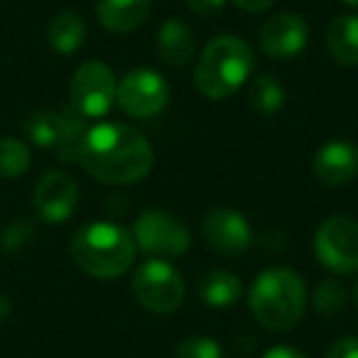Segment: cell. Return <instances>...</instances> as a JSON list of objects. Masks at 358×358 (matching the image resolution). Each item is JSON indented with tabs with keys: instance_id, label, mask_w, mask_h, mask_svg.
Instances as JSON below:
<instances>
[{
	"instance_id": "cell-10",
	"label": "cell",
	"mask_w": 358,
	"mask_h": 358,
	"mask_svg": "<svg viewBox=\"0 0 358 358\" xmlns=\"http://www.w3.org/2000/svg\"><path fill=\"white\" fill-rule=\"evenodd\" d=\"M201 236L214 253L226 255V258H236V255L245 253L253 243V231H250L248 219L241 211L224 209V206L211 209L204 216Z\"/></svg>"
},
{
	"instance_id": "cell-15",
	"label": "cell",
	"mask_w": 358,
	"mask_h": 358,
	"mask_svg": "<svg viewBox=\"0 0 358 358\" xmlns=\"http://www.w3.org/2000/svg\"><path fill=\"white\" fill-rule=\"evenodd\" d=\"M152 13V0H99L96 15L110 32H133Z\"/></svg>"
},
{
	"instance_id": "cell-18",
	"label": "cell",
	"mask_w": 358,
	"mask_h": 358,
	"mask_svg": "<svg viewBox=\"0 0 358 358\" xmlns=\"http://www.w3.org/2000/svg\"><path fill=\"white\" fill-rule=\"evenodd\" d=\"M243 294V285L231 270H211L199 280V297L211 307H234Z\"/></svg>"
},
{
	"instance_id": "cell-6",
	"label": "cell",
	"mask_w": 358,
	"mask_h": 358,
	"mask_svg": "<svg viewBox=\"0 0 358 358\" xmlns=\"http://www.w3.org/2000/svg\"><path fill=\"white\" fill-rule=\"evenodd\" d=\"M115 91H118V81H115V74L110 66H106L99 59L84 62L74 71L69 84L71 108L84 115L86 120L103 118L113 108Z\"/></svg>"
},
{
	"instance_id": "cell-8",
	"label": "cell",
	"mask_w": 358,
	"mask_h": 358,
	"mask_svg": "<svg viewBox=\"0 0 358 358\" xmlns=\"http://www.w3.org/2000/svg\"><path fill=\"white\" fill-rule=\"evenodd\" d=\"M135 245L155 258H177L192 245L189 229L172 214L159 209L143 211L133 226Z\"/></svg>"
},
{
	"instance_id": "cell-16",
	"label": "cell",
	"mask_w": 358,
	"mask_h": 358,
	"mask_svg": "<svg viewBox=\"0 0 358 358\" xmlns=\"http://www.w3.org/2000/svg\"><path fill=\"white\" fill-rule=\"evenodd\" d=\"M327 50L341 66L358 64V15H338L329 22Z\"/></svg>"
},
{
	"instance_id": "cell-14",
	"label": "cell",
	"mask_w": 358,
	"mask_h": 358,
	"mask_svg": "<svg viewBox=\"0 0 358 358\" xmlns=\"http://www.w3.org/2000/svg\"><path fill=\"white\" fill-rule=\"evenodd\" d=\"M194 32L187 25L185 20L179 17H169L159 25L157 30V57L164 62L167 66H187L194 59Z\"/></svg>"
},
{
	"instance_id": "cell-1",
	"label": "cell",
	"mask_w": 358,
	"mask_h": 358,
	"mask_svg": "<svg viewBox=\"0 0 358 358\" xmlns=\"http://www.w3.org/2000/svg\"><path fill=\"white\" fill-rule=\"evenodd\" d=\"M79 162L101 185H135L152 169L155 152L140 130L125 123H99L86 130Z\"/></svg>"
},
{
	"instance_id": "cell-20",
	"label": "cell",
	"mask_w": 358,
	"mask_h": 358,
	"mask_svg": "<svg viewBox=\"0 0 358 358\" xmlns=\"http://www.w3.org/2000/svg\"><path fill=\"white\" fill-rule=\"evenodd\" d=\"M30 167V150L22 140L0 138V179H15Z\"/></svg>"
},
{
	"instance_id": "cell-19",
	"label": "cell",
	"mask_w": 358,
	"mask_h": 358,
	"mask_svg": "<svg viewBox=\"0 0 358 358\" xmlns=\"http://www.w3.org/2000/svg\"><path fill=\"white\" fill-rule=\"evenodd\" d=\"M248 106L258 115H275L285 106V89L273 74H260L248 89Z\"/></svg>"
},
{
	"instance_id": "cell-4",
	"label": "cell",
	"mask_w": 358,
	"mask_h": 358,
	"mask_svg": "<svg viewBox=\"0 0 358 358\" xmlns=\"http://www.w3.org/2000/svg\"><path fill=\"white\" fill-rule=\"evenodd\" d=\"M253 317L270 331H289L304 317L307 287L289 268H268L255 278L248 292Z\"/></svg>"
},
{
	"instance_id": "cell-12",
	"label": "cell",
	"mask_w": 358,
	"mask_h": 358,
	"mask_svg": "<svg viewBox=\"0 0 358 358\" xmlns=\"http://www.w3.org/2000/svg\"><path fill=\"white\" fill-rule=\"evenodd\" d=\"M79 204V187L74 177L59 169L42 174L35 187V209L47 224H64Z\"/></svg>"
},
{
	"instance_id": "cell-5",
	"label": "cell",
	"mask_w": 358,
	"mask_h": 358,
	"mask_svg": "<svg viewBox=\"0 0 358 358\" xmlns=\"http://www.w3.org/2000/svg\"><path fill=\"white\" fill-rule=\"evenodd\" d=\"M135 299L152 314H172L185 302V280L174 265L162 258L145 260L133 278Z\"/></svg>"
},
{
	"instance_id": "cell-3",
	"label": "cell",
	"mask_w": 358,
	"mask_h": 358,
	"mask_svg": "<svg viewBox=\"0 0 358 358\" xmlns=\"http://www.w3.org/2000/svg\"><path fill=\"white\" fill-rule=\"evenodd\" d=\"M255 66V55L236 35H216L199 55L194 69V84L209 101H224L234 96L248 81Z\"/></svg>"
},
{
	"instance_id": "cell-27",
	"label": "cell",
	"mask_w": 358,
	"mask_h": 358,
	"mask_svg": "<svg viewBox=\"0 0 358 358\" xmlns=\"http://www.w3.org/2000/svg\"><path fill=\"white\" fill-rule=\"evenodd\" d=\"M10 314V302H8V297L6 294H0V322Z\"/></svg>"
},
{
	"instance_id": "cell-21",
	"label": "cell",
	"mask_w": 358,
	"mask_h": 358,
	"mask_svg": "<svg viewBox=\"0 0 358 358\" xmlns=\"http://www.w3.org/2000/svg\"><path fill=\"white\" fill-rule=\"evenodd\" d=\"M312 304L317 312L327 314V317H334V314L346 307V287H343L336 278L324 280V282H319L317 289H314Z\"/></svg>"
},
{
	"instance_id": "cell-11",
	"label": "cell",
	"mask_w": 358,
	"mask_h": 358,
	"mask_svg": "<svg viewBox=\"0 0 358 358\" xmlns=\"http://www.w3.org/2000/svg\"><path fill=\"white\" fill-rule=\"evenodd\" d=\"M258 42L270 59H292L307 47L309 25L297 13H278L263 22Z\"/></svg>"
},
{
	"instance_id": "cell-26",
	"label": "cell",
	"mask_w": 358,
	"mask_h": 358,
	"mask_svg": "<svg viewBox=\"0 0 358 358\" xmlns=\"http://www.w3.org/2000/svg\"><path fill=\"white\" fill-rule=\"evenodd\" d=\"M263 358H307L302 351H297V348L292 346H273L265 351Z\"/></svg>"
},
{
	"instance_id": "cell-29",
	"label": "cell",
	"mask_w": 358,
	"mask_h": 358,
	"mask_svg": "<svg viewBox=\"0 0 358 358\" xmlns=\"http://www.w3.org/2000/svg\"><path fill=\"white\" fill-rule=\"evenodd\" d=\"M353 297H356V304H358V282H356V287H353Z\"/></svg>"
},
{
	"instance_id": "cell-28",
	"label": "cell",
	"mask_w": 358,
	"mask_h": 358,
	"mask_svg": "<svg viewBox=\"0 0 358 358\" xmlns=\"http://www.w3.org/2000/svg\"><path fill=\"white\" fill-rule=\"evenodd\" d=\"M346 6H351V8H358V0H343Z\"/></svg>"
},
{
	"instance_id": "cell-17",
	"label": "cell",
	"mask_w": 358,
	"mask_h": 358,
	"mask_svg": "<svg viewBox=\"0 0 358 358\" xmlns=\"http://www.w3.org/2000/svg\"><path fill=\"white\" fill-rule=\"evenodd\" d=\"M84 40H86V22L76 13L64 10L52 17L50 27H47V42H50V47L55 52H59V55H74L76 50H81Z\"/></svg>"
},
{
	"instance_id": "cell-25",
	"label": "cell",
	"mask_w": 358,
	"mask_h": 358,
	"mask_svg": "<svg viewBox=\"0 0 358 358\" xmlns=\"http://www.w3.org/2000/svg\"><path fill=\"white\" fill-rule=\"evenodd\" d=\"M236 8H241V10H248V13H263L268 10V8H273L278 0H231Z\"/></svg>"
},
{
	"instance_id": "cell-24",
	"label": "cell",
	"mask_w": 358,
	"mask_h": 358,
	"mask_svg": "<svg viewBox=\"0 0 358 358\" xmlns=\"http://www.w3.org/2000/svg\"><path fill=\"white\" fill-rule=\"evenodd\" d=\"M229 0H187V6H189L192 13L196 15H216L226 8Z\"/></svg>"
},
{
	"instance_id": "cell-23",
	"label": "cell",
	"mask_w": 358,
	"mask_h": 358,
	"mask_svg": "<svg viewBox=\"0 0 358 358\" xmlns=\"http://www.w3.org/2000/svg\"><path fill=\"white\" fill-rule=\"evenodd\" d=\"M327 358H358V336H343L334 341Z\"/></svg>"
},
{
	"instance_id": "cell-22",
	"label": "cell",
	"mask_w": 358,
	"mask_h": 358,
	"mask_svg": "<svg viewBox=\"0 0 358 358\" xmlns=\"http://www.w3.org/2000/svg\"><path fill=\"white\" fill-rule=\"evenodd\" d=\"M174 358H226L224 348L216 338L209 336H189L179 343Z\"/></svg>"
},
{
	"instance_id": "cell-13",
	"label": "cell",
	"mask_w": 358,
	"mask_h": 358,
	"mask_svg": "<svg viewBox=\"0 0 358 358\" xmlns=\"http://www.w3.org/2000/svg\"><path fill=\"white\" fill-rule=\"evenodd\" d=\"M312 167L322 185H348L358 177V148L351 140H329L314 152Z\"/></svg>"
},
{
	"instance_id": "cell-2",
	"label": "cell",
	"mask_w": 358,
	"mask_h": 358,
	"mask_svg": "<svg viewBox=\"0 0 358 358\" xmlns=\"http://www.w3.org/2000/svg\"><path fill=\"white\" fill-rule=\"evenodd\" d=\"M69 253L86 275L99 280H115L133 265L138 245L133 234L123 226L94 221L76 231Z\"/></svg>"
},
{
	"instance_id": "cell-7",
	"label": "cell",
	"mask_w": 358,
	"mask_h": 358,
	"mask_svg": "<svg viewBox=\"0 0 358 358\" xmlns=\"http://www.w3.org/2000/svg\"><path fill=\"white\" fill-rule=\"evenodd\" d=\"M314 255L336 275L358 270V224L351 216H329L314 234Z\"/></svg>"
},
{
	"instance_id": "cell-9",
	"label": "cell",
	"mask_w": 358,
	"mask_h": 358,
	"mask_svg": "<svg viewBox=\"0 0 358 358\" xmlns=\"http://www.w3.org/2000/svg\"><path fill=\"white\" fill-rule=\"evenodd\" d=\"M169 86L155 69H133L118 81L115 103L130 118H152L167 106Z\"/></svg>"
}]
</instances>
